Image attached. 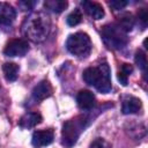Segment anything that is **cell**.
<instances>
[{"mask_svg": "<svg viewBox=\"0 0 148 148\" xmlns=\"http://www.w3.org/2000/svg\"><path fill=\"white\" fill-rule=\"evenodd\" d=\"M51 30L50 16L43 12H35L30 14L23 22L22 31L30 40L39 43L43 42Z\"/></svg>", "mask_w": 148, "mask_h": 148, "instance_id": "obj_1", "label": "cell"}, {"mask_svg": "<svg viewBox=\"0 0 148 148\" xmlns=\"http://www.w3.org/2000/svg\"><path fill=\"white\" fill-rule=\"evenodd\" d=\"M117 24H118L125 32H127V31L132 30V28H133V25H134V20H133V17H132L131 14H124L121 17H119Z\"/></svg>", "mask_w": 148, "mask_h": 148, "instance_id": "obj_16", "label": "cell"}, {"mask_svg": "<svg viewBox=\"0 0 148 148\" xmlns=\"http://www.w3.org/2000/svg\"><path fill=\"white\" fill-rule=\"evenodd\" d=\"M82 77L87 84L92 86L103 94L110 92L112 88L110 79V68L106 64H101L96 67L86 68L83 71Z\"/></svg>", "mask_w": 148, "mask_h": 148, "instance_id": "obj_2", "label": "cell"}, {"mask_svg": "<svg viewBox=\"0 0 148 148\" xmlns=\"http://www.w3.org/2000/svg\"><path fill=\"white\" fill-rule=\"evenodd\" d=\"M29 51V44L25 39L15 38L9 40L3 50V53L7 57H22Z\"/></svg>", "mask_w": 148, "mask_h": 148, "instance_id": "obj_6", "label": "cell"}, {"mask_svg": "<svg viewBox=\"0 0 148 148\" xmlns=\"http://www.w3.org/2000/svg\"><path fill=\"white\" fill-rule=\"evenodd\" d=\"M128 2L127 1H124V0H112V1H109V6L111 8H113L114 10H119V9H123Z\"/></svg>", "mask_w": 148, "mask_h": 148, "instance_id": "obj_20", "label": "cell"}, {"mask_svg": "<svg viewBox=\"0 0 148 148\" xmlns=\"http://www.w3.org/2000/svg\"><path fill=\"white\" fill-rule=\"evenodd\" d=\"M90 148H111V147H110L109 142H106L104 139L97 138L90 143Z\"/></svg>", "mask_w": 148, "mask_h": 148, "instance_id": "obj_19", "label": "cell"}, {"mask_svg": "<svg viewBox=\"0 0 148 148\" xmlns=\"http://www.w3.org/2000/svg\"><path fill=\"white\" fill-rule=\"evenodd\" d=\"M81 21H82V14H81L80 9L73 10V12L67 16V24L71 25V27L77 25Z\"/></svg>", "mask_w": 148, "mask_h": 148, "instance_id": "obj_17", "label": "cell"}, {"mask_svg": "<svg viewBox=\"0 0 148 148\" xmlns=\"http://www.w3.org/2000/svg\"><path fill=\"white\" fill-rule=\"evenodd\" d=\"M54 139V134L52 130H40V131H36L32 134V140L31 143L34 147L39 148V147H44L47 146L50 143L53 142Z\"/></svg>", "mask_w": 148, "mask_h": 148, "instance_id": "obj_7", "label": "cell"}, {"mask_svg": "<svg viewBox=\"0 0 148 148\" xmlns=\"http://www.w3.org/2000/svg\"><path fill=\"white\" fill-rule=\"evenodd\" d=\"M138 18L139 21L142 23V27L145 28L147 25V22H148V14H147V9L146 8H141L138 13Z\"/></svg>", "mask_w": 148, "mask_h": 148, "instance_id": "obj_21", "label": "cell"}, {"mask_svg": "<svg viewBox=\"0 0 148 148\" xmlns=\"http://www.w3.org/2000/svg\"><path fill=\"white\" fill-rule=\"evenodd\" d=\"M42 121V116L37 112H29L25 113L18 121L20 127L22 128H31L34 126H36L37 124H39Z\"/></svg>", "mask_w": 148, "mask_h": 148, "instance_id": "obj_13", "label": "cell"}, {"mask_svg": "<svg viewBox=\"0 0 148 148\" xmlns=\"http://www.w3.org/2000/svg\"><path fill=\"white\" fill-rule=\"evenodd\" d=\"M51 94H52V87H51L50 82L46 80L40 81L32 90V97L37 102H40V101L47 98L49 96H51Z\"/></svg>", "mask_w": 148, "mask_h": 148, "instance_id": "obj_8", "label": "cell"}, {"mask_svg": "<svg viewBox=\"0 0 148 148\" xmlns=\"http://www.w3.org/2000/svg\"><path fill=\"white\" fill-rule=\"evenodd\" d=\"M135 62L136 65L142 69L143 73H146V68H147V57H146V53L141 50L136 51L135 53Z\"/></svg>", "mask_w": 148, "mask_h": 148, "instance_id": "obj_18", "label": "cell"}, {"mask_svg": "<svg viewBox=\"0 0 148 148\" xmlns=\"http://www.w3.org/2000/svg\"><path fill=\"white\" fill-rule=\"evenodd\" d=\"M18 66L14 62H5L2 65V72L7 81H15L18 76Z\"/></svg>", "mask_w": 148, "mask_h": 148, "instance_id": "obj_14", "label": "cell"}, {"mask_svg": "<svg viewBox=\"0 0 148 148\" xmlns=\"http://www.w3.org/2000/svg\"><path fill=\"white\" fill-rule=\"evenodd\" d=\"M120 71L124 73V74H126L127 76L133 72V67L130 65V64H123L121 65V68H120Z\"/></svg>", "mask_w": 148, "mask_h": 148, "instance_id": "obj_23", "label": "cell"}, {"mask_svg": "<svg viewBox=\"0 0 148 148\" xmlns=\"http://www.w3.org/2000/svg\"><path fill=\"white\" fill-rule=\"evenodd\" d=\"M101 34H102V37H103L105 44L110 49L119 50V49H123L127 44L126 32L117 23H111V24L104 25L101 30Z\"/></svg>", "mask_w": 148, "mask_h": 148, "instance_id": "obj_4", "label": "cell"}, {"mask_svg": "<svg viewBox=\"0 0 148 148\" xmlns=\"http://www.w3.org/2000/svg\"><path fill=\"white\" fill-rule=\"evenodd\" d=\"M141 109V101L136 97L133 96H127L123 101V113L128 114V113H136Z\"/></svg>", "mask_w": 148, "mask_h": 148, "instance_id": "obj_12", "label": "cell"}, {"mask_svg": "<svg viewBox=\"0 0 148 148\" xmlns=\"http://www.w3.org/2000/svg\"><path fill=\"white\" fill-rule=\"evenodd\" d=\"M67 50L77 57H87L91 50V42L87 34L76 32L71 35L66 42Z\"/></svg>", "mask_w": 148, "mask_h": 148, "instance_id": "obj_5", "label": "cell"}, {"mask_svg": "<svg viewBox=\"0 0 148 148\" xmlns=\"http://www.w3.org/2000/svg\"><path fill=\"white\" fill-rule=\"evenodd\" d=\"M81 5L86 10V13L89 16H91L94 20H99L104 16V9L99 3L92 1H82Z\"/></svg>", "mask_w": 148, "mask_h": 148, "instance_id": "obj_11", "label": "cell"}, {"mask_svg": "<svg viewBox=\"0 0 148 148\" xmlns=\"http://www.w3.org/2000/svg\"><path fill=\"white\" fill-rule=\"evenodd\" d=\"M36 5V1H21L18 2V6L22 7V9H31Z\"/></svg>", "mask_w": 148, "mask_h": 148, "instance_id": "obj_22", "label": "cell"}, {"mask_svg": "<svg viewBox=\"0 0 148 148\" xmlns=\"http://www.w3.org/2000/svg\"><path fill=\"white\" fill-rule=\"evenodd\" d=\"M87 120L86 117L79 116L64 124L61 131V143L65 148H72L76 143L80 134L87 126Z\"/></svg>", "mask_w": 148, "mask_h": 148, "instance_id": "obj_3", "label": "cell"}, {"mask_svg": "<svg viewBox=\"0 0 148 148\" xmlns=\"http://www.w3.org/2000/svg\"><path fill=\"white\" fill-rule=\"evenodd\" d=\"M127 75L126 74H124L121 71H119L118 72V80H119V82L123 84V86H126L127 84Z\"/></svg>", "mask_w": 148, "mask_h": 148, "instance_id": "obj_24", "label": "cell"}, {"mask_svg": "<svg viewBox=\"0 0 148 148\" xmlns=\"http://www.w3.org/2000/svg\"><path fill=\"white\" fill-rule=\"evenodd\" d=\"M76 102L80 109L90 110L95 105V96L89 90H80L76 96Z\"/></svg>", "mask_w": 148, "mask_h": 148, "instance_id": "obj_10", "label": "cell"}, {"mask_svg": "<svg viewBox=\"0 0 148 148\" xmlns=\"http://www.w3.org/2000/svg\"><path fill=\"white\" fill-rule=\"evenodd\" d=\"M16 17L15 9L7 2H0V24L9 25Z\"/></svg>", "mask_w": 148, "mask_h": 148, "instance_id": "obj_9", "label": "cell"}, {"mask_svg": "<svg viewBox=\"0 0 148 148\" xmlns=\"http://www.w3.org/2000/svg\"><path fill=\"white\" fill-rule=\"evenodd\" d=\"M44 6L46 9H50L54 13H61L67 8L68 2L64 0H47L44 2Z\"/></svg>", "mask_w": 148, "mask_h": 148, "instance_id": "obj_15", "label": "cell"}]
</instances>
